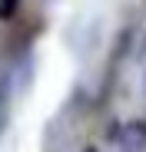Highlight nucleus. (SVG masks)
Segmentation results:
<instances>
[{"label": "nucleus", "instance_id": "f257e3e1", "mask_svg": "<svg viewBox=\"0 0 146 152\" xmlns=\"http://www.w3.org/2000/svg\"><path fill=\"white\" fill-rule=\"evenodd\" d=\"M119 152H146V119H130L116 136Z\"/></svg>", "mask_w": 146, "mask_h": 152}, {"label": "nucleus", "instance_id": "f03ea898", "mask_svg": "<svg viewBox=\"0 0 146 152\" xmlns=\"http://www.w3.org/2000/svg\"><path fill=\"white\" fill-rule=\"evenodd\" d=\"M20 13V0H0V20H13Z\"/></svg>", "mask_w": 146, "mask_h": 152}, {"label": "nucleus", "instance_id": "7ed1b4c3", "mask_svg": "<svg viewBox=\"0 0 146 152\" xmlns=\"http://www.w3.org/2000/svg\"><path fill=\"white\" fill-rule=\"evenodd\" d=\"M83 152H100V149H96V145H86V149H83Z\"/></svg>", "mask_w": 146, "mask_h": 152}]
</instances>
